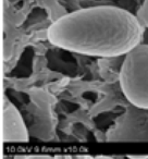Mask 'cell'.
<instances>
[{
    "mask_svg": "<svg viewBox=\"0 0 148 159\" xmlns=\"http://www.w3.org/2000/svg\"><path fill=\"white\" fill-rule=\"evenodd\" d=\"M145 29L136 16L115 6L83 8L60 16L47 30L58 48L92 57L124 56L139 45Z\"/></svg>",
    "mask_w": 148,
    "mask_h": 159,
    "instance_id": "cell-1",
    "label": "cell"
},
{
    "mask_svg": "<svg viewBox=\"0 0 148 159\" xmlns=\"http://www.w3.org/2000/svg\"><path fill=\"white\" fill-rule=\"evenodd\" d=\"M124 97L134 107L148 110V45L141 43L124 55L119 74Z\"/></svg>",
    "mask_w": 148,
    "mask_h": 159,
    "instance_id": "cell-2",
    "label": "cell"
},
{
    "mask_svg": "<svg viewBox=\"0 0 148 159\" xmlns=\"http://www.w3.org/2000/svg\"><path fill=\"white\" fill-rule=\"evenodd\" d=\"M1 110V139L6 143H26L29 131L20 111L8 99H3Z\"/></svg>",
    "mask_w": 148,
    "mask_h": 159,
    "instance_id": "cell-3",
    "label": "cell"
},
{
    "mask_svg": "<svg viewBox=\"0 0 148 159\" xmlns=\"http://www.w3.org/2000/svg\"><path fill=\"white\" fill-rule=\"evenodd\" d=\"M135 16L144 26V29H148V0H144V2L141 3Z\"/></svg>",
    "mask_w": 148,
    "mask_h": 159,
    "instance_id": "cell-4",
    "label": "cell"
},
{
    "mask_svg": "<svg viewBox=\"0 0 148 159\" xmlns=\"http://www.w3.org/2000/svg\"><path fill=\"white\" fill-rule=\"evenodd\" d=\"M56 159H94L89 155H73V156H55Z\"/></svg>",
    "mask_w": 148,
    "mask_h": 159,
    "instance_id": "cell-5",
    "label": "cell"
},
{
    "mask_svg": "<svg viewBox=\"0 0 148 159\" xmlns=\"http://www.w3.org/2000/svg\"><path fill=\"white\" fill-rule=\"evenodd\" d=\"M25 159H56L55 156H49V155H31V156H25Z\"/></svg>",
    "mask_w": 148,
    "mask_h": 159,
    "instance_id": "cell-6",
    "label": "cell"
},
{
    "mask_svg": "<svg viewBox=\"0 0 148 159\" xmlns=\"http://www.w3.org/2000/svg\"><path fill=\"white\" fill-rule=\"evenodd\" d=\"M128 159H148V155H130Z\"/></svg>",
    "mask_w": 148,
    "mask_h": 159,
    "instance_id": "cell-7",
    "label": "cell"
},
{
    "mask_svg": "<svg viewBox=\"0 0 148 159\" xmlns=\"http://www.w3.org/2000/svg\"><path fill=\"white\" fill-rule=\"evenodd\" d=\"M94 159H113L111 157H108V156H96Z\"/></svg>",
    "mask_w": 148,
    "mask_h": 159,
    "instance_id": "cell-8",
    "label": "cell"
},
{
    "mask_svg": "<svg viewBox=\"0 0 148 159\" xmlns=\"http://www.w3.org/2000/svg\"><path fill=\"white\" fill-rule=\"evenodd\" d=\"M13 159H25V156H16L13 157Z\"/></svg>",
    "mask_w": 148,
    "mask_h": 159,
    "instance_id": "cell-9",
    "label": "cell"
},
{
    "mask_svg": "<svg viewBox=\"0 0 148 159\" xmlns=\"http://www.w3.org/2000/svg\"><path fill=\"white\" fill-rule=\"evenodd\" d=\"M0 60H1V40H0Z\"/></svg>",
    "mask_w": 148,
    "mask_h": 159,
    "instance_id": "cell-10",
    "label": "cell"
}]
</instances>
